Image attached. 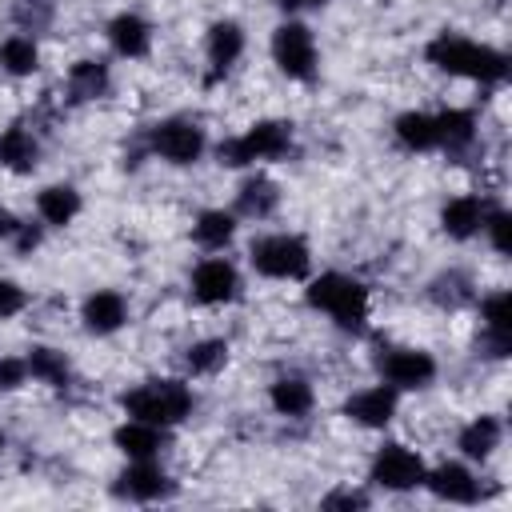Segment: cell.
<instances>
[{"label":"cell","instance_id":"obj_1","mask_svg":"<svg viewBox=\"0 0 512 512\" xmlns=\"http://www.w3.org/2000/svg\"><path fill=\"white\" fill-rule=\"evenodd\" d=\"M428 60L440 68V72H452V76H472V80H504L508 76V56L488 48V44H476V40H464L456 32H440L432 44H428Z\"/></svg>","mask_w":512,"mask_h":512},{"label":"cell","instance_id":"obj_2","mask_svg":"<svg viewBox=\"0 0 512 512\" xmlns=\"http://www.w3.org/2000/svg\"><path fill=\"white\" fill-rule=\"evenodd\" d=\"M124 412L132 420H144V424H176L192 412V392L180 384V380H148L132 392L120 396Z\"/></svg>","mask_w":512,"mask_h":512},{"label":"cell","instance_id":"obj_3","mask_svg":"<svg viewBox=\"0 0 512 512\" xmlns=\"http://www.w3.org/2000/svg\"><path fill=\"white\" fill-rule=\"evenodd\" d=\"M308 304L328 312L340 328H364V316H368V292L364 284H356L352 276H340V272H324L312 288H308Z\"/></svg>","mask_w":512,"mask_h":512},{"label":"cell","instance_id":"obj_4","mask_svg":"<svg viewBox=\"0 0 512 512\" xmlns=\"http://www.w3.org/2000/svg\"><path fill=\"white\" fill-rule=\"evenodd\" d=\"M288 148H292V124H284V120H260L244 136L224 140L216 148V156H220V164L240 168V164H252V160H276Z\"/></svg>","mask_w":512,"mask_h":512},{"label":"cell","instance_id":"obj_5","mask_svg":"<svg viewBox=\"0 0 512 512\" xmlns=\"http://www.w3.org/2000/svg\"><path fill=\"white\" fill-rule=\"evenodd\" d=\"M248 256H252L256 272H264V276H272V280H300V276L308 272V264H312L308 244H304L300 236H284V232L256 240Z\"/></svg>","mask_w":512,"mask_h":512},{"label":"cell","instance_id":"obj_6","mask_svg":"<svg viewBox=\"0 0 512 512\" xmlns=\"http://www.w3.org/2000/svg\"><path fill=\"white\" fill-rule=\"evenodd\" d=\"M272 56H276L280 72L292 80H312V72H316V44L304 24H280L272 36Z\"/></svg>","mask_w":512,"mask_h":512},{"label":"cell","instance_id":"obj_7","mask_svg":"<svg viewBox=\"0 0 512 512\" xmlns=\"http://www.w3.org/2000/svg\"><path fill=\"white\" fill-rule=\"evenodd\" d=\"M372 480L384 484V488H392V492H404V488L424 484V464H420V456L412 448L384 444L376 452V460H372Z\"/></svg>","mask_w":512,"mask_h":512},{"label":"cell","instance_id":"obj_8","mask_svg":"<svg viewBox=\"0 0 512 512\" xmlns=\"http://www.w3.org/2000/svg\"><path fill=\"white\" fill-rule=\"evenodd\" d=\"M152 148L172 164H192L204 152V132L192 120H164L152 132Z\"/></svg>","mask_w":512,"mask_h":512},{"label":"cell","instance_id":"obj_9","mask_svg":"<svg viewBox=\"0 0 512 512\" xmlns=\"http://www.w3.org/2000/svg\"><path fill=\"white\" fill-rule=\"evenodd\" d=\"M380 372L392 388H424L436 376V360L420 348H392L380 356Z\"/></svg>","mask_w":512,"mask_h":512},{"label":"cell","instance_id":"obj_10","mask_svg":"<svg viewBox=\"0 0 512 512\" xmlns=\"http://www.w3.org/2000/svg\"><path fill=\"white\" fill-rule=\"evenodd\" d=\"M192 292L200 304H224L236 296V268L228 260H204L192 272Z\"/></svg>","mask_w":512,"mask_h":512},{"label":"cell","instance_id":"obj_11","mask_svg":"<svg viewBox=\"0 0 512 512\" xmlns=\"http://www.w3.org/2000/svg\"><path fill=\"white\" fill-rule=\"evenodd\" d=\"M484 344L492 356H504L508 344H512V296L508 292H492L484 304Z\"/></svg>","mask_w":512,"mask_h":512},{"label":"cell","instance_id":"obj_12","mask_svg":"<svg viewBox=\"0 0 512 512\" xmlns=\"http://www.w3.org/2000/svg\"><path fill=\"white\" fill-rule=\"evenodd\" d=\"M344 412L356 420V424H364V428H384L388 420H392V412H396V392L392 388H364V392H356L348 404H344Z\"/></svg>","mask_w":512,"mask_h":512},{"label":"cell","instance_id":"obj_13","mask_svg":"<svg viewBox=\"0 0 512 512\" xmlns=\"http://www.w3.org/2000/svg\"><path fill=\"white\" fill-rule=\"evenodd\" d=\"M116 492L128 496V500H160V496L172 492V480H168L152 460H136V464L120 476Z\"/></svg>","mask_w":512,"mask_h":512},{"label":"cell","instance_id":"obj_14","mask_svg":"<svg viewBox=\"0 0 512 512\" xmlns=\"http://www.w3.org/2000/svg\"><path fill=\"white\" fill-rule=\"evenodd\" d=\"M428 488H432L436 500H448V504H472V500L480 496L472 472L460 468V464H440V468L428 476Z\"/></svg>","mask_w":512,"mask_h":512},{"label":"cell","instance_id":"obj_15","mask_svg":"<svg viewBox=\"0 0 512 512\" xmlns=\"http://www.w3.org/2000/svg\"><path fill=\"white\" fill-rule=\"evenodd\" d=\"M484 204H480V196H456V200H448L444 204V212H440V224H444V232L448 236H456V240H468L472 232H480L484 228Z\"/></svg>","mask_w":512,"mask_h":512},{"label":"cell","instance_id":"obj_16","mask_svg":"<svg viewBox=\"0 0 512 512\" xmlns=\"http://www.w3.org/2000/svg\"><path fill=\"white\" fill-rule=\"evenodd\" d=\"M124 316H128V308H124V296H120V292H92V296L84 300V324H88V332H96V336L116 332V328L124 324Z\"/></svg>","mask_w":512,"mask_h":512},{"label":"cell","instance_id":"obj_17","mask_svg":"<svg viewBox=\"0 0 512 512\" xmlns=\"http://www.w3.org/2000/svg\"><path fill=\"white\" fill-rule=\"evenodd\" d=\"M108 40H112V48H116L120 56L136 60V56L148 52V44H152V28H148L140 16L124 12V16H116V20L108 24Z\"/></svg>","mask_w":512,"mask_h":512},{"label":"cell","instance_id":"obj_18","mask_svg":"<svg viewBox=\"0 0 512 512\" xmlns=\"http://www.w3.org/2000/svg\"><path fill=\"white\" fill-rule=\"evenodd\" d=\"M240 52H244V32H240V24L220 20V24L208 28V60H212L216 72H228V68L240 60Z\"/></svg>","mask_w":512,"mask_h":512},{"label":"cell","instance_id":"obj_19","mask_svg":"<svg viewBox=\"0 0 512 512\" xmlns=\"http://www.w3.org/2000/svg\"><path fill=\"white\" fill-rule=\"evenodd\" d=\"M36 156H40V148H36V140H32L28 128L12 124V128L0 136V164H4V168H12V172H32V168H36Z\"/></svg>","mask_w":512,"mask_h":512},{"label":"cell","instance_id":"obj_20","mask_svg":"<svg viewBox=\"0 0 512 512\" xmlns=\"http://www.w3.org/2000/svg\"><path fill=\"white\" fill-rule=\"evenodd\" d=\"M116 444L132 460H152L160 452V428L144 424V420H128L124 428H116Z\"/></svg>","mask_w":512,"mask_h":512},{"label":"cell","instance_id":"obj_21","mask_svg":"<svg viewBox=\"0 0 512 512\" xmlns=\"http://www.w3.org/2000/svg\"><path fill=\"white\" fill-rule=\"evenodd\" d=\"M68 92H72V100H100V96L108 92V64H100V60H80V64H72V72H68Z\"/></svg>","mask_w":512,"mask_h":512},{"label":"cell","instance_id":"obj_22","mask_svg":"<svg viewBox=\"0 0 512 512\" xmlns=\"http://www.w3.org/2000/svg\"><path fill=\"white\" fill-rule=\"evenodd\" d=\"M396 140H400L404 148H412V152L436 148V144H440V140H436V116H428V112H404V116L396 120Z\"/></svg>","mask_w":512,"mask_h":512},{"label":"cell","instance_id":"obj_23","mask_svg":"<svg viewBox=\"0 0 512 512\" xmlns=\"http://www.w3.org/2000/svg\"><path fill=\"white\" fill-rule=\"evenodd\" d=\"M36 208H40V216H44L48 224L64 228V224H72V216L80 212V196H76V188H68V184H52V188L40 192Z\"/></svg>","mask_w":512,"mask_h":512},{"label":"cell","instance_id":"obj_24","mask_svg":"<svg viewBox=\"0 0 512 512\" xmlns=\"http://www.w3.org/2000/svg\"><path fill=\"white\" fill-rule=\"evenodd\" d=\"M268 396H272V408H276L280 416H304V412L312 408V384L300 380V376H284V380H276Z\"/></svg>","mask_w":512,"mask_h":512},{"label":"cell","instance_id":"obj_25","mask_svg":"<svg viewBox=\"0 0 512 512\" xmlns=\"http://www.w3.org/2000/svg\"><path fill=\"white\" fill-rule=\"evenodd\" d=\"M496 444H500V420H492V416H476V420L460 432V452L472 456V460L492 456Z\"/></svg>","mask_w":512,"mask_h":512},{"label":"cell","instance_id":"obj_26","mask_svg":"<svg viewBox=\"0 0 512 512\" xmlns=\"http://www.w3.org/2000/svg\"><path fill=\"white\" fill-rule=\"evenodd\" d=\"M276 200H280L276 184H272V180H264V176H256V180H248V184L240 188V196H236V208H240L244 216H256V220H264V216H272Z\"/></svg>","mask_w":512,"mask_h":512},{"label":"cell","instance_id":"obj_27","mask_svg":"<svg viewBox=\"0 0 512 512\" xmlns=\"http://www.w3.org/2000/svg\"><path fill=\"white\" fill-rule=\"evenodd\" d=\"M472 136H476L472 112L452 108V112H440V116H436V140H440L444 148H464V144H472Z\"/></svg>","mask_w":512,"mask_h":512},{"label":"cell","instance_id":"obj_28","mask_svg":"<svg viewBox=\"0 0 512 512\" xmlns=\"http://www.w3.org/2000/svg\"><path fill=\"white\" fill-rule=\"evenodd\" d=\"M24 364H28V372H32L36 380H44V384H52V388H64V380H68V360H64V352H56V348H32Z\"/></svg>","mask_w":512,"mask_h":512},{"label":"cell","instance_id":"obj_29","mask_svg":"<svg viewBox=\"0 0 512 512\" xmlns=\"http://www.w3.org/2000/svg\"><path fill=\"white\" fill-rule=\"evenodd\" d=\"M224 360H228V344H224V340H200V344H192L188 356H184V364H188L192 376H212V372L224 368Z\"/></svg>","mask_w":512,"mask_h":512},{"label":"cell","instance_id":"obj_30","mask_svg":"<svg viewBox=\"0 0 512 512\" xmlns=\"http://www.w3.org/2000/svg\"><path fill=\"white\" fill-rule=\"evenodd\" d=\"M0 64H4V72H12V76L36 72V44H32L28 36H8V40L0 44Z\"/></svg>","mask_w":512,"mask_h":512},{"label":"cell","instance_id":"obj_31","mask_svg":"<svg viewBox=\"0 0 512 512\" xmlns=\"http://www.w3.org/2000/svg\"><path fill=\"white\" fill-rule=\"evenodd\" d=\"M232 232H236V224H232L228 212H204V216L196 220V240H200L204 248H224V244L232 240Z\"/></svg>","mask_w":512,"mask_h":512},{"label":"cell","instance_id":"obj_32","mask_svg":"<svg viewBox=\"0 0 512 512\" xmlns=\"http://www.w3.org/2000/svg\"><path fill=\"white\" fill-rule=\"evenodd\" d=\"M432 300L444 304V308H460V304H468V300H472V284H468V276H460V272H444V276H436V280H432Z\"/></svg>","mask_w":512,"mask_h":512},{"label":"cell","instance_id":"obj_33","mask_svg":"<svg viewBox=\"0 0 512 512\" xmlns=\"http://www.w3.org/2000/svg\"><path fill=\"white\" fill-rule=\"evenodd\" d=\"M48 20H52V8H48L44 0H20V4H16V24L40 32Z\"/></svg>","mask_w":512,"mask_h":512},{"label":"cell","instance_id":"obj_34","mask_svg":"<svg viewBox=\"0 0 512 512\" xmlns=\"http://www.w3.org/2000/svg\"><path fill=\"white\" fill-rule=\"evenodd\" d=\"M28 376V364L24 360H12V356H0V392L8 388H20Z\"/></svg>","mask_w":512,"mask_h":512},{"label":"cell","instance_id":"obj_35","mask_svg":"<svg viewBox=\"0 0 512 512\" xmlns=\"http://www.w3.org/2000/svg\"><path fill=\"white\" fill-rule=\"evenodd\" d=\"M24 308V288H16L12 280H0V320L16 316Z\"/></svg>","mask_w":512,"mask_h":512},{"label":"cell","instance_id":"obj_36","mask_svg":"<svg viewBox=\"0 0 512 512\" xmlns=\"http://www.w3.org/2000/svg\"><path fill=\"white\" fill-rule=\"evenodd\" d=\"M484 228H488V236H492V248H496V252H508V212L484 216Z\"/></svg>","mask_w":512,"mask_h":512},{"label":"cell","instance_id":"obj_37","mask_svg":"<svg viewBox=\"0 0 512 512\" xmlns=\"http://www.w3.org/2000/svg\"><path fill=\"white\" fill-rule=\"evenodd\" d=\"M368 500H364V492H332L328 500H324V508H364Z\"/></svg>","mask_w":512,"mask_h":512},{"label":"cell","instance_id":"obj_38","mask_svg":"<svg viewBox=\"0 0 512 512\" xmlns=\"http://www.w3.org/2000/svg\"><path fill=\"white\" fill-rule=\"evenodd\" d=\"M12 240H16V248H20V252H32V248H36V244H40V232H36V228H32V224H20V228H16V236H12Z\"/></svg>","mask_w":512,"mask_h":512},{"label":"cell","instance_id":"obj_39","mask_svg":"<svg viewBox=\"0 0 512 512\" xmlns=\"http://www.w3.org/2000/svg\"><path fill=\"white\" fill-rule=\"evenodd\" d=\"M16 228H20V220H16L12 212H4V208H0V236H8V240H12V236H16Z\"/></svg>","mask_w":512,"mask_h":512},{"label":"cell","instance_id":"obj_40","mask_svg":"<svg viewBox=\"0 0 512 512\" xmlns=\"http://www.w3.org/2000/svg\"><path fill=\"white\" fill-rule=\"evenodd\" d=\"M284 8H308V4H324V0H280Z\"/></svg>","mask_w":512,"mask_h":512}]
</instances>
